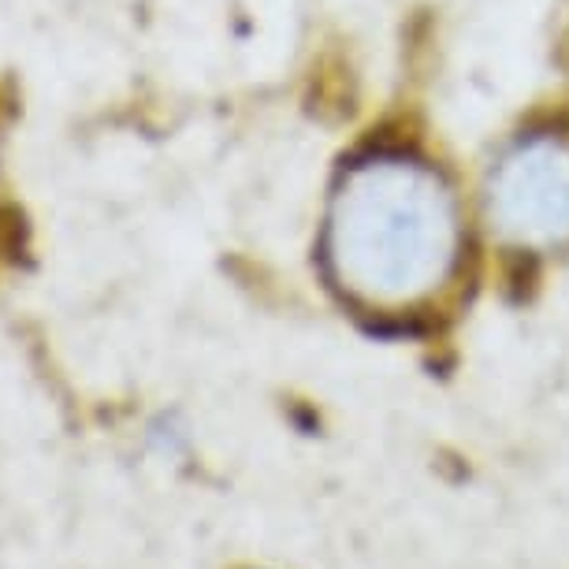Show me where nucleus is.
Returning <instances> with one entry per match:
<instances>
[{
	"mask_svg": "<svg viewBox=\"0 0 569 569\" xmlns=\"http://www.w3.org/2000/svg\"><path fill=\"white\" fill-rule=\"evenodd\" d=\"M325 250L331 276L350 298L376 309L417 306L455 272V198L421 160L376 153L339 182Z\"/></svg>",
	"mask_w": 569,
	"mask_h": 569,
	"instance_id": "1",
	"label": "nucleus"
},
{
	"mask_svg": "<svg viewBox=\"0 0 569 569\" xmlns=\"http://www.w3.org/2000/svg\"><path fill=\"white\" fill-rule=\"evenodd\" d=\"M488 217L502 239L525 250L569 242V142L529 134L513 142L488 179Z\"/></svg>",
	"mask_w": 569,
	"mask_h": 569,
	"instance_id": "2",
	"label": "nucleus"
}]
</instances>
